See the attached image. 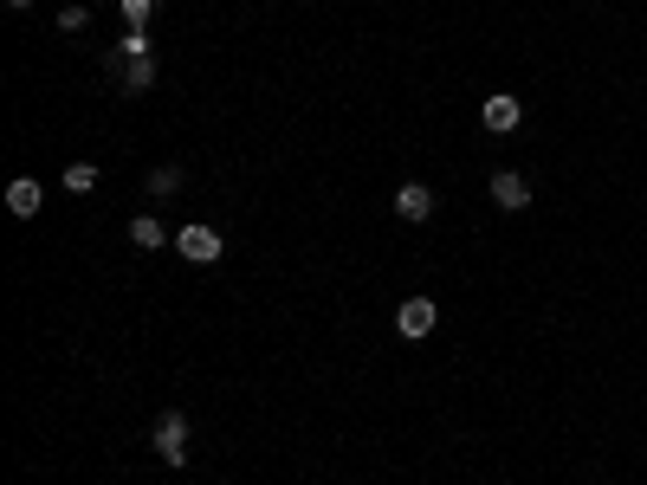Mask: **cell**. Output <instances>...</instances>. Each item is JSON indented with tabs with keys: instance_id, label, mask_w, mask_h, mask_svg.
<instances>
[{
	"instance_id": "5",
	"label": "cell",
	"mask_w": 647,
	"mask_h": 485,
	"mask_svg": "<svg viewBox=\"0 0 647 485\" xmlns=\"http://www.w3.org/2000/svg\"><path fill=\"white\" fill-rule=\"evenodd\" d=\"M492 201H499L505 214H518V207H531V182L518 169H499V175H492Z\"/></svg>"
},
{
	"instance_id": "14",
	"label": "cell",
	"mask_w": 647,
	"mask_h": 485,
	"mask_svg": "<svg viewBox=\"0 0 647 485\" xmlns=\"http://www.w3.org/2000/svg\"><path fill=\"white\" fill-rule=\"evenodd\" d=\"M7 7H33V0H7Z\"/></svg>"
},
{
	"instance_id": "2",
	"label": "cell",
	"mask_w": 647,
	"mask_h": 485,
	"mask_svg": "<svg viewBox=\"0 0 647 485\" xmlns=\"http://www.w3.org/2000/svg\"><path fill=\"white\" fill-rule=\"evenodd\" d=\"M156 460L162 466H182L188 460V414H162V421H156Z\"/></svg>"
},
{
	"instance_id": "11",
	"label": "cell",
	"mask_w": 647,
	"mask_h": 485,
	"mask_svg": "<svg viewBox=\"0 0 647 485\" xmlns=\"http://www.w3.org/2000/svg\"><path fill=\"white\" fill-rule=\"evenodd\" d=\"M117 52H123V59H149V33H143V26H130V33L117 39Z\"/></svg>"
},
{
	"instance_id": "10",
	"label": "cell",
	"mask_w": 647,
	"mask_h": 485,
	"mask_svg": "<svg viewBox=\"0 0 647 485\" xmlns=\"http://www.w3.org/2000/svg\"><path fill=\"white\" fill-rule=\"evenodd\" d=\"M65 188H72V194H91V188H98V162H72V169H65Z\"/></svg>"
},
{
	"instance_id": "7",
	"label": "cell",
	"mask_w": 647,
	"mask_h": 485,
	"mask_svg": "<svg viewBox=\"0 0 647 485\" xmlns=\"http://www.w3.org/2000/svg\"><path fill=\"white\" fill-rule=\"evenodd\" d=\"M7 214L13 220H33L39 214V182H33V175H13V182H7Z\"/></svg>"
},
{
	"instance_id": "8",
	"label": "cell",
	"mask_w": 647,
	"mask_h": 485,
	"mask_svg": "<svg viewBox=\"0 0 647 485\" xmlns=\"http://www.w3.org/2000/svg\"><path fill=\"white\" fill-rule=\"evenodd\" d=\"M130 246H143V253H162V246H169L162 220H156V214H136V220H130Z\"/></svg>"
},
{
	"instance_id": "9",
	"label": "cell",
	"mask_w": 647,
	"mask_h": 485,
	"mask_svg": "<svg viewBox=\"0 0 647 485\" xmlns=\"http://www.w3.org/2000/svg\"><path fill=\"white\" fill-rule=\"evenodd\" d=\"M123 91H130V97L156 91V59H130V65H123Z\"/></svg>"
},
{
	"instance_id": "4",
	"label": "cell",
	"mask_w": 647,
	"mask_h": 485,
	"mask_svg": "<svg viewBox=\"0 0 647 485\" xmlns=\"http://www.w3.org/2000/svg\"><path fill=\"white\" fill-rule=\"evenodd\" d=\"M434 324H440V304H434V298H402V311H395V330H402L408 343H421Z\"/></svg>"
},
{
	"instance_id": "1",
	"label": "cell",
	"mask_w": 647,
	"mask_h": 485,
	"mask_svg": "<svg viewBox=\"0 0 647 485\" xmlns=\"http://www.w3.org/2000/svg\"><path fill=\"white\" fill-rule=\"evenodd\" d=\"M175 253H182L188 266H214V259L227 253V240H220L214 227H182V233H175Z\"/></svg>"
},
{
	"instance_id": "13",
	"label": "cell",
	"mask_w": 647,
	"mask_h": 485,
	"mask_svg": "<svg viewBox=\"0 0 647 485\" xmlns=\"http://www.w3.org/2000/svg\"><path fill=\"white\" fill-rule=\"evenodd\" d=\"M175 188H182V169H175V162H169V169H156V175H149V194H175Z\"/></svg>"
},
{
	"instance_id": "3",
	"label": "cell",
	"mask_w": 647,
	"mask_h": 485,
	"mask_svg": "<svg viewBox=\"0 0 647 485\" xmlns=\"http://www.w3.org/2000/svg\"><path fill=\"white\" fill-rule=\"evenodd\" d=\"M479 123H486V130H492V136H512V130H518V123H525V104H518V97H512V91H492V97H486V104H479Z\"/></svg>"
},
{
	"instance_id": "12",
	"label": "cell",
	"mask_w": 647,
	"mask_h": 485,
	"mask_svg": "<svg viewBox=\"0 0 647 485\" xmlns=\"http://www.w3.org/2000/svg\"><path fill=\"white\" fill-rule=\"evenodd\" d=\"M117 13L130 26H149V13H156V0H117Z\"/></svg>"
},
{
	"instance_id": "6",
	"label": "cell",
	"mask_w": 647,
	"mask_h": 485,
	"mask_svg": "<svg viewBox=\"0 0 647 485\" xmlns=\"http://www.w3.org/2000/svg\"><path fill=\"white\" fill-rule=\"evenodd\" d=\"M395 214H402V220H428L434 214V188L428 182H402V188H395Z\"/></svg>"
}]
</instances>
